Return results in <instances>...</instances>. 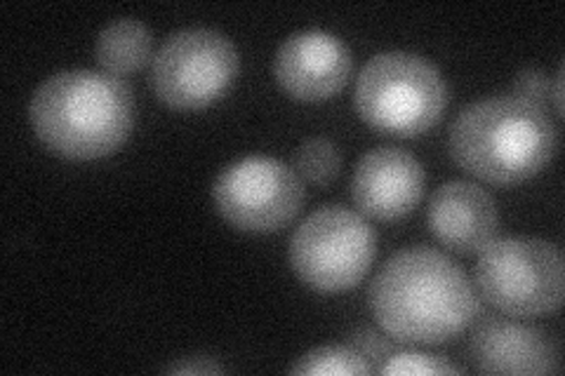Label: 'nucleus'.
Wrapping results in <instances>:
<instances>
[{"instance_id": "nucleus-1", "label": "nucleus", "mask_w": 565, "mask_h": 376, "mask_svg": "<svg viewBox=\"0 0 565 376\" xmlns=\"http://www.w3.org/2000/svg\"><path fill=\"white\" fill-rule=\"evenodd\" d=\"M370 309L380 327L403 344H446L481 311L471 280L452 259L413 247L388 259L370 284Z\"/></svg>"}, {"instance_id": "nucleus-2", "label": "nucleus", "mask_w": 565, "mask_h": 376, "mask_svg": "<svg viewBox=\"0 0 565 376\" xmlns=\"http://www.w3.org/2000/svg\"><path fill=\"white\" fill-rule=\"evenodd\" d=\"M31 125L43 144L71 160L114 153L135 125L132 89L97 71H62L31 99Z\"/></svg>"}, {"instance_id": "nucleus-3", "label": "nucleus", "mask_w": 565, "mask_h": 376, "mask_svg": "<svg viewBox=\"0 0 565 376\" xmlns=\"http://www.w3.org/2000/svg\"><path fill=\"white\" fill-rule=\"evenodd\" d=\"M558 149L554 120L540 104L519 97L476 101L457 116L450 153L465 172L490 184H519L535 176Z\"/></svg>"}, {"instance_id": "nucleus-4", "label": "nucleus", "mask_w": 565, "mask_h": 376, "mask_svg": "<svg viewBox=\"0 0 565 376\" xmlns=\"http://www.w3.org/2000/svg\"><path fill=\"white\" fill-rule=\"evenodd\" d=\"M353 104L373 130L388 137H419L444 118L448 87L424 57L382 52L363 66Z\"/></svg>"}, {"instance_id": "nucleus-5", "label": "nucleus", "mask_w": 565, "mask_h": 376, "mask_svg": "<svg viewBox=\"0 0 565 376\" xmlns=\"http://www.w3.org/2000/svg\"><path fill=\"white\" fill-rule=\"evenodd\" d=\"M476 282L490 307L507 315H546L561 309L565 294L563 257L537 238L492 240L481 249Z\"/></svg>"}, {"instance_id": "nucleus-6", "label": "nucleus", "mask_w": 565, "mask_h": 376, "mask_svg": "<svg viewBox=\"0 0 565 376\" xmlns=\"http://www.w3.org/2000/svg\"><path fill=\"white\" fill-rule=\"evenodd\" d=\"M377 253V236L356 212L321 207L309 214L290 240L297 278L316 292H347L365 278Z\"/></svg>"}, {"instance_id": "nucleus-7", "label": "nucleus", "mask_w": 565, "mask_h": 376, "mask_svg": "<svg viewBox=\"0 0 565 376\" xmlns=\"http://www.w3.org/2000/svg\"><path fill=\"white\" fill-rule=\"evenodd\" d=\"M236 74L238 52L224 33L186 29L170 35L158 50L151 83L170 109L196 111L224 97Z\"/></svg>"}, {"instance_id": "nucleus-8", "label": "nucleus", "mask_w": 565, "mask_h": 376, "mask_svg": "<svg viewBox=\"0 0 565 376\" xmlns=\"http://www.w3.org/2000/svg\"><path fill=\"white\" fill-rule=\"evenodd\" d=\"M217 212L238 230L271 233L290 224L305 203L295 170L276 158L253 155L228 165L212 189Z\"/></svg>"}, {"instance_id": "nucleus-9", "label": "nucleus", "mask_w": 565, "mask_h": 376, "mask_svg": "<svg viewBox=\"0 0 565 376\" xmlns=\"http://www.w3.org/2000/svg\"><path fill=\"white\" fill-rule=\"evenodd\" d=\"M274 74L278 85L295 99H330L349 80L351 52L338 35L302 31L278 47Z\"/></svg>"}, {"instance_id": "nucleus-10", "label": "nucleus", "mask_w": 565, "mask_h": 376, "mask_svg": "<svg viewBox=\"0 0 565 376\" xmlns=\"http://www.w3.org/2000/svg\"><path fill=\"white\" fill-rule=\"evenodd\" d=\"M424 193L419 160L403 149H375L361 158L351 179L356 207L380 222H394L411 214Z\"/></svg>"}, {"instance_id": "nucleus-11", "label": "nucleus", "mask_w": 565, "mask_h": 376, "mask_svg": "<svg viewBox=\"0 0 565 376\" xmlns=\"http://www.w3.org/2000/svg\"><path fill=\"white\" fill-rule=\"evenodd\" d=\"M469 357L483 374L558 372V348L550 334L502 318H490L473 332Z\"/></svg>"}, {"instance_id": "nucleus-12", "label": "nucleus", "mask_w": 565, "mask_h": 376, "mask_svg": "<svg viewBox=\"0 0 565 376\" xmlns=\"http://www.w3.org/2000/svg\"><path fill=\"white\" fill-rule=\"evenodd\" d=\"M427 222L446 247L459 255H473L498 236L500 214L486 189L471 182H448L434 193Z\"/></svg>"}, {"instance_id": "nucleus-13", "label": "nucleus", "mask_w": 565, "mask_h": 376, "mask_svg": "<svg viewBox=\"0 0 565 376\" xmlns=\"http://www.w3.org/2000/svg\"><path fill=\"white\" fill-rule=\"evenodd\" d=\"M151 31L137 20H118L97 39V62L109 76L135 74L151 60Z\"/></svg>"}, {"instance_id": "nucleus-14", "label": "nucleus", "mask_w": 565, "mask_h": 376, "mask_svg": "<svg viewBox=\"0 0 565 376\" xmlns=\"http://www.w3.org/2000/svg\"><path fill=\"white\" fill-rule=\"evenodd\" d=\"M290 374L302 376H365L373 374L367 357L342 346H323L309 351L290 367Z\"/></svg>"}, {"instance_id": "nucleus-15", "label": "nucleus", "mask_w": 565, "mask_h": 376, "mask_svg": "<svg viewBox=\"0 0 565 376\" xmlns=\"http://www.w3.org/2000/svg\"><path fill=\"white\" fill-rule=\"evenodd\" d=\"M295 170L302 174L311 184H330L334 176L340 174L342 168V155L340 149L332 144L330 139L313 137L307 139L302 147L295 151Z\"/></svg>"}, {"instance_id": "nucleus-16", "label": "nucleus", "mask_w": 565, "mask_h": 376, "mask_svg": "<svg viewBox=\"0 0 565 376\" xmlns=\"http://www.w3.org/2000/svg\"><path fill=\"white\" fill-rule=\"evenodd\" d=\"M386 376L398 374H415V376H438V374H462V369L455 367L452 363L444 361V357L427 355V353H396L388 355L386 363L380 367Z\"/></svg>"}, {"instance_id": "nucleus-17", "label": "nucleus", "mask_w": 565, "mask_h": 376, "mask_svg": "<svg viewBox=\"0 0 565 376\" xmlns=\"http://www.w3.org/2000/svg\"><path fill=\"white\" fill-rule=\"evenodd\" d=\"M514 89H516L519 99L537 104V99H544L546 95H550V80L544 78L542 71L527 68V71H521V74H519V78L514 83Z\"/></svg>"}, {"instance_id": "nucleus-18", "label": "nucleus", "mask_w": 565, "mask_h": 376, "mask_svg": "<svg viewBox=\"0 0 565 376\" xmlns=\"http://www.w3.org/2000/svg\"><path fill=\"white\" fill-rule=\"evenodd\" d=\"M166 372L170 374H220L222 367L215 363V357H205V355H199V357H189V361H182V363H174V365H168Z\"/></svg>"}, {"instance_id": "nucleus-19", "label": "nucleus", "mask_w": 565, "mask_h": 376, "mask_svg": "<svg viewBox=\"0 0 565 376\" xmlns=\"http://www.w3.org/2000/svg\"><path fill=\"white\" fill-rule=\"evenodd\" d=\"M552 97H554V109H556V114L561 116V109H563V104H561V97H563V89H561V68H558V74H556V83H554V89H552Z\"/></svg>"}]
</instances>
